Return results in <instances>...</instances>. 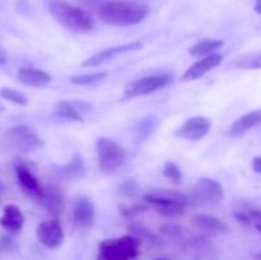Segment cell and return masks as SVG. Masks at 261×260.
<instances>
[{"label":"cell","instance_id":"6da1fadb","mask_svg":"<svg viewBox=\"0 0 261 260\" xmlns=\"http://www.w3.org/2000/svg\"><path fill=\"white\" fill-rule=\"evenodd\" d=\"M149 14V5L142 0H109L99 9L103 23L117 27L135 25Z\"/></svg>","mask_w":261,"mask_h":260},{"label":"cell","instance_id":"7a4b0ae2","mask_svg":"<svg viewBox=\"0 0 261 260\" xmlns=\"http://www.w3.org/2000/svg\"><path fill=\"white\" fill-rule=\"evenodd\" d=\"M50 14L60 24L74 32H88L96 25L91 13L81 8L73 7L65 0H46Z\"/></svg>","mask_w":261,"mask_h":260},{"label":"cell","instance_id":"3957f363","mask_svg":"<svg viewBox=\"0 0 261 260\" xmlns=\"http://www.w3.org/2000/svg\"><path fill=\"white\" fill-rule=\"evenodd\" d=\"M143 200L160 214L170 218L184 216L185 208L191 203L190 196L171 189H153L143 195Z\"/></svg>","mask_w":261,"mask_h":260},{"label":"cell","instance_id":"277c9868","mask_svg":"<svg viewBox=\"0 0 261 260\" xmlns=\"http://www.w3.org/2000/svg\"><path fill=\"white\" fill-rule=\"evenodd\" d=\"M96 152L98 167L103 173L116 172L126 162V149L111 138H99L96 143Z\"/></svg>","mask_w":261,"mask_h":260},{"label":"cell","instance_id":"5b68a950","mask_svg":"<svg viewBox=\"0 0 261 260\" xmlns=\"http://www.w3.org/2000/svg\"><path fill=\"white\" fill-rule=\"evenodd\" d=\"M140 241L133 235L105 240L99 244V255L107 260H132L139 252Z\"/></svg>","mask_w":261,"mask_h":260},{"label":"cell","instance_id":"8992f818","mask_svg":"<svg viewBox=\"0 0 261 260\" xmlns=\"http://www.w3.org/2000/svg\"><path fill=\"white\" fill-rule=\"evenodd\" d=\"M171 82H172V78L170 75L144 76V78L130 82L124 89V97L126 99H132L135 97L147 96L153 92L166 88L167 86H170Z\"/></svg>","mask_w":261,"mask_h":260},{"label":"cell","instance_id":"52a82bcc","mask_svg":"<svg viewBox=\"0 0 261 260\" xmlns=\"http://www.w3.org/2000/svg\"><path fill=\"white\" fill-rule=\"evenodd\" d=\"M224 198V189L217 180L211 177H200L195 184L191 200L204 205H216Z\"/></svg>","mask_w":261,"mask_h":260},{"label":"cell","instance_id":"ba28073f","mask_svg":"<svg viewBox=\"0 0 261 260\" xmlns=\"http://www.w3.org/2000/svg\"><path fill=\"white\" fill-rule=\"evenodd\" d=\"M7 138L13 148L24 153L33 152L45 144L43 140L30 126L25 125H18L8 130Z\"/></svg>","mask_w":261,"mask_h":260},{"label":"cell","instance_id":"9c48e42d","mask_svg":"<svg viewBox=\"0 0 261 260\" xmlns=\"http://www.w3.org/2000/svg\"><path fill=\"white\" fill-rule=\"evenodd\" d=\"M36 235L40 244L47 249H58L63 244L64 231L58 218L41 222L36 228Z\"/></svg>","mask_w":261,"mask_h":260},{"label":"cell","instance_id":"30bf717a","mask_svg":"<svg viewBox=\"0 0 261 260\" xmlns=\"http://www.w3.org/2000/svg\"><path fill=\"white\" fill-rule=\"evenodd\" d=\"M211 127V119L205 116H194L191 119L186 120L180 127H177L175 135L178 138H182V139L196 142V140L203 139L209 133Z\"/></svg>","mask_w":261,"mask_h":260},{"label":"cell","instance_id":"8fae6325","mask_svg":"<svg viewBox=\"0 0 261 260\" xmlns=\"http://www.w3.org/2000/svg\"><path fill=\"white\" fill-rule=\"evenodd\" d=\"M96 218V208L88 196L78 195L73 200V222L79 228H89Z\"/></svg>","mask_w":261,"mask_h":260},{"label":"cell","instance_id":"7c38bea8","mask_svg":"<svg viewBox=\"0 0 261 260\" xmlns=\"http://www.w3.org/2000/svg\"><path fill=\"white\" fill-rule=\"evenodd\" d=\"M143 48V42L142 41H134V42L130 43H124V45L115 46V47L106 48L103 51H99V53L94 54L91 58L86 59V60L82 63L83 66H99L102 64L107 63V61L112 60L116 56L121 55V54L130 53V51H138Z\"/></svg>","mask_w":261,"mask_h":260},{"label":"cell","instance_id":"4fadbf2b","mask_svg":"<svg viewBox=\"0 0 261 260\" xmlns=\"http://www.w3.org/2000/svg\"><path fill=\"white\" fill-rule=\"evenodd\" d=\"M222 61H223V56H222L221 54H212V55L205 56V58L196 61L194 65H191L190 68L184 73L182 81L184 82L196 81V79L205 75V74L208 73V71H211L212 69L221 65Z\"/></svg>","mask_w":261,"mask_h":260},{"label":"cell","instance_id":"5bb4252c","mask_svg":"<svg viewBox=\"0 0 261 260\" xmlns=\"http://www.w3.org/2000/svg\"><path fill=\"white\" fill-rule=\"evenodd\" d=\"M15 175H17L18 183H19L20 188L31 195L32 198L38 199L41 200L43 195V188H41L40 181L38 178L31 172L30 168H27L25 166H17L15 167Z\"/></svg>","mask_w":261,"mask_h":260},{"label":"cell","instance_id":"9a60e30c","mask_svg":"<svg viewBox=\"0 0 261 260\" xmlns=\"http://www.w3.org/2000/svg\"><path fill=\"white\" fill-rule=\"evenodd\" d=\"M260 124H261V109L249 112V114L244 115V116H241L240 119H237L236 121L228 127L226 134L231 138L241 137V135L246 134L247 132H250L252 127L257 126V125Z\"/></svg>","mask_w":261,"mask_h":260},{"label":"cell","instance_id":"2e32d148","mask_svg":"<svg viewBox=\"0 0 261 260\" xmlns=\"http://www.w3.org/2000/svg\"><path fill=\"white\" fill-rule=\"evenodd\" d=\"M18 82L27 87H43L51 82V75L36 68H20L17 73Z\"/></svg>","mask_w":261,"mask_h":260},{"label":"cell","instance_id":"e0dca14e","mask_svg":"<svg viewBox=\"0 0 261 260\" xmlns=\"http://www.w3.org/2000/svg\"><path fill=\"white\" fill-rule=\"evenodd\" d=\"M194 226L200 231L209 232V233H226L228 232V227L219 218L209 214H196L191 219Z\"/></svg>","mask_w":261,"mask_h":260},{"label":"cell","instance_id":"ac0fdd59","mask_svg":"<svg viewBox=\"0 0 261 260\" xmlns=\"http://www.w3.org/2000/svg\"><path fill=\"white\" fill-rule=\"evenodd\" d=\"M0 224L4 227L7 231L17 233L22 229L23 224H24V217H23L22 212L14 204H8L4 208V214L0 218Z\"/></svg>","mask_w":261,"mask_h":260},{"label":"cell","instance_id":"d6986e66","mask_svg":"<svg viewBox=\"0 0 261 260\" xmlns=\"http://www.w3.org/2000/svg\"><path fill=\"white\" fill-rule=\"evenodd\" d=\"M41 201L43 203V205L47 208V211L50 212L53 216L58 217L61 213L64 206V199L61 190L55 185L46 186L43 189V195Z\"/></svg>","mask_w":261,"mask_h":260},{"label":"cell","instance_id":"ffe728a7","mask_svg":"<svg viewBox=\"0 0 261 260\" xmlns=\"http://www.w3.org/2000/svg\"><path fill=\"white\" fill-rule=\"evenodd\" d=\"M86 173V166H84L83 158L81 153H75L66 165L60 166L58 168V175L64 180H74L84 176Z\"/></svg>","mask_w":261,"mask_h":260},{"label":"cell","instance_id":"44dd1931","mask_svg":"<svg viewBox=\"0 0 261 260\" xmlns=\"http://www.w3.org/2000/svg\"><path fill=\"white\" fill-rule=\"evenodd\" d=\"M224 45L223 40H212V38H204L199 41L195 45L189 48V54L195 58H205V56L212 55L214 51L219 50Z\"/></svg>","mask_w":261,"mask_h":260},{"label":"cell","instance_id":"7402d4cb","mask_svg":"<svg viewBox=\"0 0 261 260\" xmlns=\"http://www.w3.org/2000/svg\"><path fill=\"white\" fill-rule=\"evenodd\" d=\"M54 112H55V115H58L59 117H63V119L71 120V121H83L82 115L81 112L78 111V109L68 101L56 102V103L54 105Z\"/></svg>","mask_w":261,"mask_h":260},{"label":"cell","instance_id":"603a6c76","mask_svg":"<svg viewBox=\"0 0 261 260\" xmlns=\"http://www.w3.org/2000/svg\"><path fill=\"white\" fill-rule=\"evenodd\" d=\"M158 119L155 116H147L135 125V135L139 140H145L157 130Z\"/></svg>","mask_w":261,"mask_h":260},{"label":"cell","instance_id":"cb8c5ba5","mask_svg":"<svg viewBox=\"0 0 261 260\" xmlns=\"http://www.w3.org/2000/svg\"><path fill=\"white\" fill-rule=\"evenodd\" d=\"M107 75H109L107 71H94V73L82 74V75L70 78V83L75 84V86H89V84H94L103 81Z\"/></svg>","mask_w":261,"mask_h":260},{"label":"cell","instance_id":"d4e9b609","mask_svg":"<svg viewBox=\"0 0 261 260\" xmlns=\"http://www.w3.org/2000/svg\"><path fill=\"white\" fill-rule=\"evenodd\" d=\"M0 97L15 105H19V106L28 105V97L24 93H22V92L17 91V89L2 88L0 89Z\"/></svg>","mask_w":261,"mask_h":260},{"label":"cell","instance_id":"484cf974","mask_svg":"<svg viewBox=\"0 0 261 260\" xmlns=\"http://www.w3.org/2000/svg\"><path fill=\"white\" fill-rule=\"evenodd\" d=\"M163 176L168 180H171L172 183L175 184H180L181 183V178H182V172H181L180 167L176 165L175 162L172 161H167V162L163 165Z\"/></svg>","mask_w":261,"mask_h":260},{"label":"cell","instance_id":"4316f807","mask_svg":"<svg viewBox=\"0 0 261 260\" xmlns=\"http://www.w3.org/2000/svg\"><path fill=\"white\" fill-rule=\"evenodd\" d=\"M237 66L245 69H260L261 68V53L250 54L237 61Z\"/></svg>","mask_w":261,"mask_h":260},{"label":"cell","instance_id":"83f0119b","mask_svg":"<svg viewBox=\"0 0 261 260\" xmlns=\"http://www.w3.org/2000/svg\"><path fill=\"white\" fill-rule=\"evenodd\" d=\"M233 216H234V218H236L237 221L240 222V223L246 224V226H249V224H251L252 219H251V217H250L249 211H247V212L236 211V212H233Z\"/></svg>","mask_w":261,"mask_h":260},{"label":"cell","instance_id":"f1b7e54d","mask_svg":"<svg viewBox=\"0 0 261 260\" xmlns=\"http://www.w3.org/2000/svg\"><path fill=\"white\" fill-rule=\"evenodd\" d=\"M147 206L144 205H134V206H129V208H124L122 209V214H125L126 217H134L137 214L143 213V211H145Z\"/></svg>","mask_w":261,"mask_h":260},{"label":"cell","instance_id":"f546056e","mask_svg":"<svg viewBox=\"0 0 261 260\" xmlns=\"http://www.w3.org/2000/svg\"><path fill=\"white\" fill-rule=\"evenodd\" d=\"M252 168H254L255 172L261 173V157H255L252 160Z\"/></svg>","mask_w":261,"mask_h":260},{"label":"cell","instance_id":"4dcf8cb0","mask_svg":"<svg viewBox=\"0 0 261 260\" xmlns=\"http://www.w3.org/2000/svg\"><path fill=\"white\" fill-rule=\"evenodd\" d=\"M249 214H250V217H251L252 221L261 222V211L252 209V211H249Z\"/></svg>","mask_w":261,"mask_h":260},{"label":"cell","instance_id":"1f68e13d","mask_svg":"<svg viewBox=\"0 0 261 260\" xmlns=\"http://www.w3.org/2000/svg\"><path fill=\"white\" fill-rule=\"evenodd\" d=\"M8 61V55H7V51L2 47L0 45V65H5Z\"/></svg>","mask_w":261,"mask_h":260},{"label":"cell","instance_id":"d6a6232c","mask_svg":"<svg viewBox=\"0 0 261 260\" xmlns=\"http://www.w3.org/2000/svg\"><path fill=\"white\" fill-rule=\"evenodd\" d=\"M255 12L261 14V0H256L255 2Z\"/></svg>","mask_w":261,"mask_h":260},{"label":"cell","instance_id":"836d02e7","mask_svg":"<svg viewBox=\"0 0 261 260\" xmlns=\"http://www.w3.org/2000/svg\"><path fill=\"white\" fill-rule=\"evenodd\" d=\"M255 228L257 229L259 233H261V222H256V223H255Z\"/></svg>","mask_w":261,"mask_h":260},{"label":"cell","instance_id":"e575fe53","mask_svg":"<svg viewBox=\"0 0 261 260\" xmlns=\"http://www.w3.org/2000/svg\"><path fill=\"white\" fill-rule=\"evenodd\" d=\"M97 260H107V259H105L103 256H101V255H98V257H97Z\"/></svg>","mask_w":261,"mask_h":260},{"label":"cell","instance_id":"d590c367","mask_svg":"<svg viewBox=\"0 0 261 260\" xmlns=\"http://www.w3.org/2000/svg\"><path fill=\"white\" fill-rule=\"evenodd\" d=\"M4 110H5V107H4V106H3V105H2V103H0V112H2V111H4Z\"/></svg>","mask_w":261,"mask_h":260},{"label":"cell","instance_id":"8d00e7d4","mask_svg":"<svg viewBox=\"0 0 261 260\" xmlns=\"http://www.w3.org/2000/svg\"><path fill=\"white\" fill-rule=\"evenodd\" d=\"M92 3H97V2H102V0H91Z\"/></svg>","mask_w":261,"mask_h":260},{"label":"cell","instance_id":"74e56055","mask_svg":"<svg viewBox=\"0 0 261 260\" xmlns=\"http://www.w3.org/2000/svg\"><path fill=\"white\" fill-rule=\"evenodd\" d=\"M259 257H261V254H259Z\"/></svg>","mask_w":261,"mask_h":260},{"label":"cell","instance_id":"f35d334b","mask_svg":"<svg viewBox=\"0 0 261 260\" xmlns=\"http://www.w3.org/2000/svg\"><path fill=\"white\" fill-rule=\"evenodd\" d=\"M160 260H163V259H160Z\"/></svg>","mask_w":261,"mask_h":260}]
</instances>
